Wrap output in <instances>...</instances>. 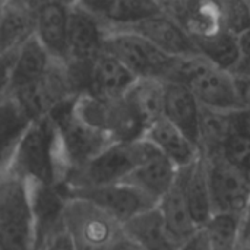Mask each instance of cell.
<instances>
[{
  "instance_id": "obj_1",
  "label": "cell",
  "mask_w": 250,
  "mask_h": 250,
  "mask_svg": "<svg viewBox=\"0 0 250 250\" xmlns=\"http://www.w3.org/2000/svg\"><path fill=\"white\" fill-rule=\"evenodd\" d=\"M28 185L60 188L66 170L59 149L57 130L50 116L37 119L25 132L9 170Z\"/></svg>"
},
{
  "instance_id": "obj_2",
  "label": "cell",
  "mask_w": 250,
  "mask_h": 250,
  "mask_svg": "<svg viewBox=\"0 0 250 250\" xmlns=\"http://www.w3.org/2000/svg\"><path fill=\"white\" fill-rule=\"evenodd\" d=\"M157 152L145 138L129 144H111L85 167L69 174L59 189L64 196L72 190L122 183L135 168Z\"/></svg>"
},
{
  "instance_id": "obj_3",
  "label": "cell",
  "mask_w": 250,
  "mask_h": 250,
  "mask_svg": "<svg viewBox=\"0 0 250 250\" xmlns=\"http://www.w3.org/2000/svg\"><path fill=\"white\" fill-rule=\"evenodd\" d=\"M167 81L185 83L204 110L227 114L240 108L233 73L215 67L202 56L179 59Z\"/></svg>"
},
{
  "instance_id": "obj_4",
  "label": "cell",
  "mask_w": 250,
  "mask_h": 250,
  "mask_svg": "<svg viewBox=\"0 0 250 250\" xmlns=\"http://www.w3.org/2000/svg\"><path fill=\"white\" fill-rule=\"evenodd\" d=\"M0 250H35V221L29 185L0 173Z\"/></svg>"
},
{
  "instance_id": "obj_5",
  "label": "cell",
  "mask_w": 250,
  "mask_h": 250,
  "mask_svg": "<svg viewBox=\"0 0 250 250\" xmlns=\"http://www.w3.org/2000/svg\"><path fill=\"white\" fill-rule=\"evenodd\" d=\"M73 100L57 105L48 114L57 130L59 149L66 177L85 167L91 160L114 144L105 133L91 127L78 117L73 110Z\"/></svg>"
},
{
  "instance_id": "obj_6",
  "label": "cell",
  "mask_w": 250,
  "mask_h": 250,
  "mask_svg": "<svg viewBox=\"0 0 250 250\" xmlns=\"http://www.w3.org/2000/svg\"><path fill=\"white\" fill-rule=\"evenodd\" d=\"M73 110L81 120L105 133L114 144H129L145 136L146 127L123 97L107 100L85 92L73 100Z\"/></svg>"
},
{
  "instance_id": "obj_7",
  "label": "cell",
  "mask_w": 250,
  "mask_h": 250,
  "mask_svg": "<svg viewBox=\"0 0 250 250\" xmlns=\"http://www.w3.org/2000/svg\"><path fill=\"white\" fill-rule=\"evenodd\" d=\"M103 50L117 59L136 79L166 82L179 60L164 54L148 40L132 31L105 32Z\"/></svg>"
},
{
  "instance_id": "obj_8",
  "label": "cell",
  "mask_w": 250,
  "mask_h": 250,
  "mask_svg": "<svg viewBox=\"0 0 250 250\" xmlns=\"http://www.w3.org/2000/svg\"><path fill=\"white\" fill-rule=\"evenodd\" d=\"M63 224L76 250H111L122 227L88 201L70 198L63 209Z\"/></svg>"
},
{
  "instance_id": "obj_9",
  "label": "cell",
  "mask_w": 250,
  "mask_h": 250,
  "mask_svg": "<svg viewBox=\"0 0 250 250\" xmlns=\"http://www.w3.org/2000/svg\"><path fill=\"white\" fill-rule=\"evenodd\" d=\"M205 160L214 214L245 217L250 202V174L233 167L220 155Z\"/></svg>"
},
{
  "instance_id": "obj_10",
  "label": "cell",
  "mask_w": 250,
  "mask_h": 250,
  "mask_svg": "<svg viewBox=\"0 0 250 250\" xmlns=\"http://www.w3.org/2000/svg\"><path fill=\"white\" fill-rule=\"evenodd\" d=\"M66 199L78 198L91 202L120 227L136 215L155 208L158 204L127 183H116L101 188H89L64 193Z\"/></svg>"
},
{
  "instance_id": "obj_11",
  "label": "cell",
  "mask_w": 250,
  "mask_h": 250,
  "mask_svg": "<svg viewBox=\"0 0 250 250\" xmlns=\"http://www.w3.org/2000/svg\"><path fill=\"white\" fill-rule=\"evenodd\" d=\"M69 12L70 3L66 1H35L34 37L57 62H66L69 57Z\"/></svg>"
},
{
  "instance_id": "obj_12",
  "label": "cell",
  "mask_w": 250,
  "mask_h": 250,
  "mask_svg": "<svg viewBox=\"0 0 250 250\" xmlns=\"http://www.w3.org/2000/svg\"><path fill=\"white\" fill-rule=\"evenodd\" d=\"M123 31H132L144 37L160 51L174 59L199 56L190 34L163 10Z\"/></svg>"
},
{
  "instance_id": "obj_13",
  "label": "cell",
  "mask_w": 250,
  "mask_h": 250,
  "mask_svg": "<svg viewBox=\"0 0 250 250\" xmlns=\"http://www.w3.org/2000/svg\"><path fill=\"white\" fill-rule=\"evenodd\" d=\"M105 29L101 22L81 1H72L69 12L67 60L92 62L103 51Z\"/></svg>"
},
{
  "instance_id": "obj_14",
  "label": "cell",
  "mask_w": 250,
  "mask_h": 250,
  "mask_svg": "<svg viewBox=\"0 0 250 250\" xmlns=\"http://www.w3.org/2000/svg\"><path fill=\"white\" fill-rule=\"evenodd\" d=\"M104 26L105 32L123 31L160 13V1L149 0H82L81 1Z\"/></svg>"
},
{
  "instance_id": "obj_15",
  "label": "cell",
  "mask_w": 250,
  "mask_h": 250,
  "mask_svg": "<svg viewBox=\"0 0 250 250\" xmlns=\"http://www.w3.org/2000/svg\"><path fill=\"white\" fill-rule=\"evenodd\" d=\"M202 107L193 92L180 82H164V119L182 130L198 148Z\"/></svg>"
},
{
  "instance_id": "obj_16",
  "label": "cell",
  "mask_w": 250,
  "mask_h": 250,
  "mask_svg": "<svg viewBox=\"0 0 250 250\" xmlns=\"http://www.w3.org/2000/svg\"><path fill=\"white\" fill-rule=\"evenodd\" d=\"M144 138L179 170L189 167L201 155L199 148L164 117L152 123Z\"/></svg>"
},
{
  "instance_id": "obj_17",
  "label": "cell",
  "mask_w": 250,
  "mask_h": 250,
  "mask_svg": "<svg viewBox=\"0 0 250 250\" xmlns=\"http://www.w3.org/2000/svg\"><path fill=\"white\" fill-rule=\"evenodd\" d=\"M177 183L183 190L195 224L198 226V229H202L214 215L208 188L207 160L202 154L189 167L179 170Z\"/></svg>"
},
{
  "instance_id": "obj_18",
  "label": "cell",
  "mask_w": 250,
  "mask_h": 250,
  "mask_svg": "<svg viewBox=\"0 0 250 250\" xmlns=\"http://www.w3.org/2000/svg\"><path fill=\"white\" fill-rule=\"evenodd\" d=\"M51 57L37 41L35 37L26 40L16 51L10 67L7 94H16L22 89L37 85L45 75Z\"/></svg>"
},
{
  "instance_id": "obj_19",
  "label": "cell",
  "mask_w": 250,
  "mask_h": 250,
  "mask_svg": "<svg viewBox=\"0 0 250 250\" xmlns=\"http://www.w3.org/2000/svg\"><path fill=\"white\" fill-rule=\"evenodd\" d=\"M135 82L136 78L117 59L103 50L92 60L88 92L101 98L116 100L122 98Z\"/></svg>"
},
{
  "instance_id": "obj_20",
  "label": "cell",
  "mask_w": 250,
  "mask_h": 250,
  "mask_svg": "<svg viewBox=\"0 0 250 250\" xmlns=\"http://www.w3.org/2000/svg\"><path fill=\"white\" fill-rule=\"evenodd\" d=\"M35 32V1H1L0 42L3 54L18 50Z\"/></svg>"
},
{
  "instance_id": "obj_21",
  "label": "cell",
  "mask_w": 250,
  "mask_h": 250,
  "mask_svg": "<svg viewBox=\"0 0 250 250\" xmlns=\"http://www.w3.org/2000/svg\"><path fill=\"white\" fill-rule=\"evenodd\" d=\"M177 173L179 168L160 152H157L138 168H135L122 183L136 188L158 204L160 199L173 188Z\"/></svg>"
},
{
  "instance_id": "obj_22",
  "label": "cell",
  "mask_w": 250,
  "mask_h": 250,
  "mask_svg": "<svg viewBox=\"0 0 250 250\" xmlns=\"http://www.w3.org/2000/svg\"><path fill=\"white\" fill-rule=\"evenodd\" d=\"M122 234L142 250H177L180 246L167 230L157 207L125 223Z\"/></svg>"
},
{
  "instance_id": "obj_23",
  "label": "cell",
  "mask_w": 250,
  "mask_h": 250,
  "mask_svg": "<svg viewBox=\"0 0 250 250\" xmlns=\"http://www.w3.org/2000/svg\"><path fill=\"white\" fill-rule=\"evenodd\" d=\"M32 122L12 95L0 100V173L9 170L13 155Z\"/></svg>"
},
{
  "instance_id": "obj_24",
  "label": "cell",
  "mask_w": 250,
  "mask_h": 250,
  "mask_svg": "<svg viewBox=\"0 0 250 250\" xmlns=\"http://www.w3.org/2000/svg\"><path fill=\"white\" fill-rule=\"evenodd\" d=\"M126 103L148 129L164 117V82L157 79H136L123 95Z\"/></svg>"
},
{
  "instance_id": "obj_25",
  "label": "cell",
  "mask_w": 250,
  "mask_h": 250,
  "mask_svg": "<svg viewBox=\"0 0 250 250\" xmlns=\"http://www.w3.org/2000/svg\"><path fill=\"white\" fill-rule=\"evenodd\" d=\"M157 208L166 223L167 230L179 245H182L199 230L190 215L188 202L180 185L177 183V179L173 188L160 199Z\"/></svg>"
},
{
  "instance_id": "obj_26",
  "label": "cell",
  "mask_w": 250,
  "mask_h": 250,
  "mask_svg": "<svg viewBox=\"0 0 250 250\" xmlns=\"http://www.w3.org/2000/svg\"><path fill=\"white\" fill-rule=\"evenodd\" d=\"M199 56L215 67L233 73L242 60V51L239 45V37L220 29L204 37L193 38Z\"/></svg>"
},
{
  "instance_id": "obj_27",
  "label": "cell",
  "mask_w": 250,
  "mask_h": 250,
  "mask_svg": "<svg viewBox=\"0 0 250 250\" xmlns=\"http://www.w3.org/2000/svg\"><path fill=\"white\" fill-rule=\"evenodd\" d=\"M243 217L231 214H214L202 227L208 236L212 250L229 249L236 246Z\"/></svg>"
},
{
  "instance_id": "obj_28",
  "label": "cell",
  "mask_w": 250,
  "mask_h": 250,
  "mask_svg": "<svg viewBox=\"0 0 250 250\" xmlns=\"http://www.w3.org/2000/svg\"><path fill=\"white\" fill-rule=\"evenodd\" d=\"M221 28L236 37L250 28V10L246 1H218Z\"/></svg>"
},
{
  "instance_id": "obj_29",
  "label": "cell",
  "mask_w": 250,
  "mask_h": 250,
  "mask_svg": "<svg viewBox=\"0 0 250 250\" xmlns=\"http://www.w3.org/2000/svg\"><path fill=\"white\" fill-rule=\"evenodd\" d=\"M220 157L233 167L250 174V139L229 135L221 146Z\"/></svg>"
},
{
  "instance_id": "obj_30",
  "label": "cell",
  "mask_w": 250,
  "mask_h": 250,
  "mask_svg": "<svg viewBox=\"0 0 250 250\" xmlns=\"http://www.w3.org/2000/svg\"><path fill=\"white\" fill-rule=\"evenodd\" d=\"M37 250H76L66 229L63 221L54 227L41 242V245L38 246Z\"/></svg>"
},
{
  "instance_id": "obj_31",
  "label": "cell",
  "mask_w": 250,
  "mask_h": 250,
  "mask_svg": "<svg viewBox=\"0 0 250 250\" xmlns=\"http://www.w3.org/2000/svg\"><path fill=\"white\" fill-rule=\"evenodd\" d=\"M230 135H237L242 138L250 139V110L249 108H239L227 114Z\"/></svg>"
},
{
  "instance_id": "obj_32",
  "label": "cell",
  "mask_w": 250,
  "mask_h": 250,
  "mask_svg": "<svg viewBox=\"0 0 250 250\" xmlns=\"http://www.w3.org/2000/svg\"><path fill=\"white\" fill-rule=\"evenodd\" d=\"M233 78H234V86H236V94L240 108L250 110V76L233 73Z\"/></svg>"
},
{
  "instance_id": "obj_33",
  "label": "cell",
  "mask_w": 250,
  "mask_h": 250,
  "mask_svg": "<svg viewBox=\"0 0 250 250\" xmlns=\"http://www.w3.org/2000/svg\"><path fill=\"white\" fill-rule=\"evenodd\" d=\"M177 250H212V246H211L204 229H199L193 236H190L188 240H185L177 248Z\"/></svg>"
},
{
  "instance_id": "obj_34",
  "label": "cell",
  "mask_w": 250,
  "mask_h": 250,
  "mask_svg": "<svg viewBox=\"0 0 250 250\" xmlns=\"http://www.w3.org/2000/svg\"><path fill=\"white\" fill-rule=\"evenodd\" d=\"M15 51L0 56V100L3 97H6V94H7L9 75H10V67H12L13 59H15Z\"/></svg>"
},
{
  "instance_id": "obj_35",
  "label": "cell",
  "mask_w": 250,
  "mask_h": 250,
  "mask_svg": "<svg viewBox=\"0 0 250 250\" xmlns=\"http://www.w3.org/2000/svg\"><path fill=\"white\" fill-rule=\"evenodd\" d=\"M236 249L250 250V218L246 215L243 217L242 224H240V230H239V236H237V242H236Z\"/></svg>"
},
{
  "instance_id": "obj_36",
  "label": "cell",
  "mask_w": 250,
  "mask_h": 250,
  "mask_svg": "<svg viewBox=\"0 0 250 250\" xmlns=\"http://www.w3.org/2000/svg\"><path fill=\"white\" fill-rule=\"evenodd\" d=\"M239 45L242 51V59H250V28L239 35Z\"/></svg>"
},
{
  "instance_id": "obj_37",
  "label": "cell",
  "mask_w": 250,
  "mask_h": 250,
  "mask_svg": "<svg viewBox=\"0 0 250 250\" xmlns=\"http://www.w3.org/2000/svg\"><path fill=\"white\" fill-rule=\"evenodd\" d=\"M111 250H142L139 246H136L133 242H130L129 239H126L123 234L117 239V242L113 245Z\"/></svg>"
},
{
  "instance_id": "obj_38",
  "label": "cell",
  "mask_w": 250,
  "mask_h": 250,
  "mask_svg": "<svg viewBox=\"0 0 250 250\" xmlns=\"http://www.w3.org/2000/svg\"><path fill=\"white\" fill-rule=\"evenodd\" d=\"M234 75H245L250 76V59H242L240 63L237 64V67L233 70Z\"/></svg>"
},
{
  "instance_id": "obj_39",
  "label": "cell",
  "mask_w": 250,
  "mask_h": 250,
  "mask_svg": "<svg viewBox=\"0 0 250 250\" xmlns=\"http://www.w3.org/2000/svg\"><path fill=\"white\" fill-rule=\"evenodd\" d=\"M0 13H1V1H0ZM0 56H3V51H1V42H0Z\"/></svg>"
},
{
  "instance_id": "obj_40",
  "label": "cell",
  "mask_w": 250,
  "mask_h": 250,
  "mask_svg": "<svg viewBox=\"0 0 250 250\" xmlns=\"http://www.w3.org/2000/svg\"><path fill=\"white\" fill-rule=\"evenodd\" d=\"M246 217H249L250 218V202H249V207H248V211H246Z\"/></svg>"
},
{
  "instance_id": "obj_41",
  "label": "cell",
  "mask_w": 250,
  "mask_h": 250,
  "mask_svg": "<svg viewBox=\"0 0 250 250\" xmlns=\"http://www.w3.org/2000/svg\"><path fill=\"white\" fill-rule=\"evenodd\" d=\"M223 250H237V249H236V246H233V248H229V249H223Z\"/></svg>"
},
{
  "instance_id": "obj_42",
  "label": "cell",
  "mask_w": 250,
  "mask_h": 250,
  "mask_svg": "<svg viewBox=\"0 0 250 250\" xmlns=\"http://www.w3.org/2000/svg\"><path fill=\"white\" fill-rule=\"evenodd\" d=\"M246 3H248V7H249V10H250V0L249 1H246Z\"/></svg>"
}]
</instances>
